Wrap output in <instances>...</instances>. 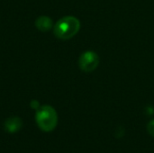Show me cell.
<instances>
[{
  "instance_id": "cell-4",
  "label": "cell",
  "mask_w": 154,
  "mask_h": 153,
  "mask_svg": "<svg viewBox=\"0 0 154 153\" xmlns=\"http://www.w3.org/2000/svg\"><path fill=\"white\" fill-rule=\"evenodd\" d=\"M22 126H23V122L21 118L17 116H12L7 118L4 124L5 130L10 133H14L18 132L22 128Z\"/></svg>"
},
{
  "instance_id": "cell-5",
  "label": "cell",
  "mask_w": 154,
  "mask_h": 153,
  "mask_svg": "<svg viewBox=\"0 0 154 153\" xmlns=\"http://www.w3.org/2000/svg\"><path fill=\"white\" fill-rule=\"evenodd\" d=\"M35 26L42 32H48L52 27V20L46 15H42L36 19Z\"/></svg>"
},
{
  "instance_id": "cell-3",
  "label": "cell",
  "mask_w": 154,
  "mask_h": 153,
  "mask_svg": "<svg viewBox=\"0 0 154 153\" xmlns=\"http://www.w3.org/2000/svg\"><path fill=\"white\" fill-rule=\"evenodd\" d=\"M99 64V57L93 50H87L83 52L79 59V69L84 72L94 71Z\"/></svg>"
},
{
  "instance_id": "cell-6",
  "label": "cell",
  "mask_w": 154,
  "mask_h": 153,
  "mask_svg": "<svg viewBox=\"0 0 154 153\" xmlns=\"http://www.w3.org/2000/svg\"><path fill=\"white\" fill-rule=\"evenodd\" d=\"M147 131H148V133L154 137V120H152L149 124H148V125H147Z\"/></svg>"
},
{
  "instance_id": "cell-1",
  "label": "cell",
  "mask_w": 154,
  "mask_h": 153,
  "mask_svg": "<svg viewBox=\"0 0 154 153\" xmlns=\"http://www.w3.org/2000/svg\"><path fill=\"white\" fill-rule=\"evenodd\" d=\"M80 29V22L75 16H64L54 25V34L61 40H69L74 37Z\"/></svg>"
},
{
  "instance_id": "cell-2",
  "label": "cell",
  "mask_w": 154,
  "mask_h": 153,
  "mask_svg": "<svg viewBox=\"0 0 154 153\" xmlns=\"http://www.w3.org/2000/svg\"><path fill=\"white\" fill-rule=\"evenodd\" d=\"M35 120L41 130L43 132H51L58 124V115L52 106H42L37 109Z\"/></svg>"
},
{
  "instance_id": "cell-7",
  "label": "cell",
  "mask_w": 154,
  "mask_h": 153,
  "mask_svg": "<svg viewBox=\"0 0 154 153\" xmlns=\"http://www.w3.org/2000/svg\"><path fill=\"white\" fill-rule=\"evenodd\" d=\"M31 107L32 108V109H39L40 108V104H39V102L37 101V100H32V102H31Z\"/></svg>"
}]
</instances>
